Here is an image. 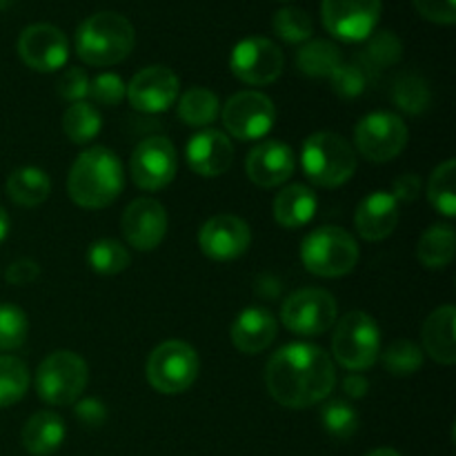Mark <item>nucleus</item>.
Wrapping results in <instances>:
<instances>
[{
	"label": "nucleus",
	"mask_w": 456,
	"mask_h": 456,
	"mask_svg": "<svg viewBox=\"0 0 456 456\" xmlns=\"http://www.w3.org/2000/svg\"><path fill=\"white\" fill-rule=\"evenodd\" d=\"M285 58L279 45L263 36H249L243 38L230 56V69L240 83L252 87H265L272 85L283 74Z\"/></svg>",
	"instance_id": "9d476101"
},
{
	"label": "nucleus",
	"mask_w": 456,
	"mask_h": 456,
	"mask_svg": "<svg viewBox=\"0 0 456 456\" xmlns=\"http://www.w3.org/2000/svg\"><path fill=\"white\" fill-rule=\"evenodd\" d=\"M392 101L408 114H421L430 105V89L423 78L414 74H403L392 87Z\"/></svg>",
	"instance_id": "c9c22d12"
},
{
	"label": "nucleus",
	"mask_w": 456,
	"mask_h": 456,
	"mask_svg": "<svg viewBox=\"0 0 456 456\" xmlns=\"http://www.w3.org/2000/svg\"><path fill=\"white\" fill-rule=\"evenodd\" d=\"M297 160L294 151L281 141H263L261 145L254 147L245 160V172L249 181L258 187H279L294 174Z\"/></svg>",
	"instance_id": "aec40b11"
},
{
	"label": "nucleus",
	"mask_w": 456,
	"mask_h": 456,
	"mask_svg": "<svg viewBox=\"0 0 456 456\" xmlns=\"http://www.w3.org/2000/svg\"><path fill=\"white\" fill-rule=\"evenodd\" d=\"M178 76L169 67L151 65L138 71L127 85L129 105L142 114L167 111L178 98Z\"/></svg>",
	"instance_id": "dca6fc26"
},
{
	"label": "nucleus",
	"mask_w": 456,
	"mask_h": 456,
	"mask_svg": "<svg viewBox=\"0 0 456 456\" xmlns=\"http://www.w3.org/2000/svg\"><path fill=\"white\" fill-rule=\"evenodd\" d=\"M221 102L205 87H190L178 101V118L190 127H208L218 118Z\"/></svg>",
	"instance_id": "c756f323"
},
{
	"label": "nucleus",
	"mask_w": 456,
	"mask_h": 456,
	"mask_svg": "<svg viewBox=\"0 0 456 456\" xmlns=\"http://www.w3.org/2000/svg\"><path fill=\"white\" fill-rule=\"evenodd\" d=\"M123 165L107 147H89L74 160L67 178L69 199L78 208L101 209L114 203L123 191Z\"/></svg>",
	"instance_id": "f03ea898"
},
{
	"label": "nucleus",
	"mask_w": 456,
	"mask_h": 456,
	"mask_svg": "<svg viewBox=\"0 0 456 456\" xmlns=\"http://www.w3.org/2000/svg\"><path fill=\"white\" fill-rule=\"evenodd\" d=\"M454 248L456 236L452 225L439 223V225H432L423 232L421 240H419L417 256L421 265H426L428 270H444V267L452 263Z\"/></svg>",
	"instance_id": "bb28decb"
},
{
	"label": "nucleus",
	"mask_w": 456,
	"mask_h": 456,
	"mask_svg": "<svg viewBox=\"0 0 456 456\" xmlns=\"http://www.w3.org/2000/svg\"><path fill=\"white\" fill-rule=\"evenodd\" d=\"M185 159L194 174L203 178H216L232 167L234 145L227 134L218 129H203L190 138L185 147Z\"/></svg>",
	"instance_id": "6ab92c4d"
},
{
	"label": "nucleus",
	"mask_w": 456,
	"mask_h": 456,
	"mask_svg": "<svg viewBox=\"0 0 456 456\" xmlns=\"http://www.w3.org/2000/svg\"><path fill=\"white\" fill-rule=\"evenodd\" d=\"M454 323L456 310L452 305H444L432 312L421 328L423 350L441 365H452L456 361Z\"/></svg>",
	"instance_id": "5701e85b"
},
{
	"label": "nucleus",
	"mask_w": 456,
	"mask_h": 456,
	"mask_svg": "<svg viewBox=\"0 0 456 456\" xmlns=\"http://www.w3.org/2000/svg\"><path fill=\"white\" fill-rule=\"evenodd\" d=\"M401 52H403L401 40L396 38L392 31H381V34H377L370 40L365 56H368V61L374 62L377 67H390L399 61Z\"/></svg>",
	"instance_id": "a19ab883"
},
{
	"label": "nucleus",
	"mask_w": 456,
	"mask_h": 456,
	"mask_svg": "<svg viewBox=\"0 0 456 456\" xmlns=\"http://www.w3.org/2000/svg\"><path fill=\"white\" fill-rule=\"evenodd\" d=\"M102 129V118L101 111L87 101L71 102L69 107L62 114V132L76 145H85V142H92L94 138L101 134Z\"/></svg>",
	"instance_id": "c85d7f7f"
},
{
	"label": "nucleus",
	"mask_w": 456,
	"mask_h": 456,
	"mask_svg": "<svg viewBox=\"0 0 456 456\" xmlns=\"http://www.w3.org/2000/svg\"><path fill=\"white\" fill-rule=\"evenodd\" d=\"M265 386L279 405L305 410L323 403L332 395L337 370L323 347L312 343H289L267 363Z\"/></svg>",
	"instance_id": "f257e3e1"
},
{
	"label": "nucleus",
	"mask_w": 456,
	"mask_h": 456,
	"mask_svg": "<svg viewBox=\"0 0 456 456\" xmlns=\"http://www.w3.org/2000/svg\"><path fill=\"white\" fill-rule=\"evenodd\" d=\"M176 150L165 136L145 138L132 151V178L141 190L156 191L167 187L176 176Z\"/></svg>",
	"instance_id": "4468645a"
},
{
	"label": "nucleus",
	"mask_w": 456,
	"mask_h": 456,
	"mask_svg": "<svg viewBox=\"0 0 456 456\" xmlns=\"http://www.w3.org/2000/svg\"><path fill=\"white\" fill-rule=\"evenodd\" d=\"M29 321L18 305L0 303V352H13L27 341Z\"/></svg>",
	"instance_id": "e433bc0d"
},
{
	"label": "nucleus",
	"mask_w": 456,
	"mask_h": 456,
	"mask_svg": "<svg viewBox=\"0 0 456 456\" xmlns=\"http://www.w3.org/2000/svg\"><path fill=\"white\" fill-rule=\"evenodd\" d=\"M319 200L307 185L294 183L281 190L274 199V221L285 230H298L314 218Z\"/></svg>",
	"instance_id": "b1692460"
},
{
	"label": "nucleus",
	"mask_w": 456,
	"mask_h": 456,
	"mask_svg": "<svg viewBox=\"0 0 456 456\" xmlns=\"http://www.w3.org/2000/svg\"><path fill=\"white\" fill-rule=\"evenodd\" d=\"M38 276H40V267H38V263L31 261V258H20V261L12 263V265L7 267V272H4V279H7V283L18 285V288L36 283V279H38Z\"/></svg>",
	"instance_id": "a18cd8bd"
},
{
	"label": "nucleus",
	"mask_w": 456,
	"mask_h": 456,
	"mask_svg": "<svg viewBox=\"0 0 456 456\" xmlns=\"http://www.w3.org/2000/svg\"><path fill=\"white\" fill-rule=\"evenodd\" d=\"M76 419L87 428H101L107 421V408L98 399H83L76 401Z\"/></svg>",
	"instance_id": "c03bdc74"
},
{
	"label": "nucleus",
	"mask_w": 456,
	"mask_h": 456,
	"mask_svg": "<svg viewBox=\"0 0 456 456\" xmlns=\"http://www.w3.org/2000/svg\"><path fill=\"white\" fill-rule=\"evenodd\" d=\"M127 96V85L116 74H101L89 80V98L102 107H116Z\"/></svg>",
	"instance_id": "58836bf2"
},
{
	"label": "nucleus",
	"mask_w": 456,
	"mask_h": 456,
	"mask_svg": "<svg viewBox=\"0 0 456 456\" xmlns=\"http://www.w3.org/2000/svg\"><path fill=\"white\" fill-rule=\"evenodd\" d=\"M383 365L395 377H410V374L421 370L423 352L417 343L401 338V341H395L387 347L386 354H383Z\"/></svg>",
	"instance_id": "4c0bfd02"
},
{
	"label": "nucleus",
	"mask_w": 456,
	"mask_h": 456,
	"mask_svg": "<svg viewBox=\"0 0 456 456\" xmlns=\"http://www.w3.org/2000/svg\"><path fill=\"white\" fill-rule=\"evenodd\" d=\"M281 321L298 337H321L337 323V301L325 289H298L281 307Z\"/></svg>",
	"instance_id": "1a4fd4ad"
},
{
	"label": "nucleus",
	"mask_w": 456,
	"mask_h": 456,
	"mask_svg": "<svg viewBox=\"0 0 456 456\" xmlns=\"http://www.w3.org/2000/svg\"><path fill=\"white\" fill-rule=\"evenodd\" d=\"M381 0H323V27L343 43L368 40L381 20Z\"/></svg>",
	"instance_id": "9b49d317"
},
{
	"label": "nucleus",
	"mask_w": 456,
	"mask_h": 456,
	"mask_svg": "<svg viewBox=\"0 0 456 456\" xmlns=\"http://www.w3.org/2000/svg\"><path fill=\"white\" fill-rule=\"evenodd\" d=\"M354 142L361 156L372 163H387L396 159L408 145V127L390 111H372L363 116L354 129Z\"/></svg>",
	"instance_id": "f8f14e48"
},
{
	"label": "nucleus",
	"mask_w": 456,
	"mask_h": 456,
	"mask_svg": "<svg viewBox=\"0 0 456 456\" xmlns=\"http://www.w3.org/2000/svg\"><path fill=\"white\" fill-rule=\"evenodd\" d=\"M370 383L363 374L350 372L346 379H343V392H346L350 399H361V396L368 395Z\"/></svg>",
	"instance_id": "de8ad7c7"
},
{
	"label": "nucleus",
	"mask_w": 456,
	"mask_h": 456,
	"mask_svg": "<svg viewBox=\"0 0 456 456\" xmlns=\"http://www.w3.org/2000/svg\"><path fill=\"white\" fill-rule=\"evenodd\" d=\"M321 423L325 432L338 441H347L359 430V414L347 401L332 399L321 408Z\"/></svg>",
	"instance_id": "72a5a7b5"
},
{
	"label": "nucleus",
	"mask_w": 456,
	"mask_h": 456,
	"mask_svg": "<svg viewBox=\"0 0 456 456\" xmlns=\"http://www.w3.org/2000/svg\"><path fill=\"white\" fill-rule=\"evenodd\" d=\"M303 172L314 185L338 187L356 172L354 147L334 132H316L305 138L301 150Z\"/></svg>",
	"instance_id": "20e7f679"
},
{
	"label": "nucleus",
	"mask_w": 456,
	"mask_h": 456,
	"mask_svg": "<svg viewBox=\"0 0 456 456\" xmlns=\"http://www.w3.org/2000/svg\"><path fill=\"white\" fill-rule=\"evenodd\" d=\"M134 45V25L116 12L94 13L76 31V53L92 67L118 65L132 53Z\"/></svg>",
	"instance_id": "7ed1b4c3"
},
{
	"label": "nucleus",
	"mask_w": 456,
	"mask_h": 456,
	"mask_svg": "<svg viewBox=\"0 0 456 456\" xmlns=\"http://www.w3.org/2000/svg\"><path fill=\"white\" fill-rule=\"evenodd\" d=\"M330 80H332V89L341 98H356L368 87V74L359 65H338Z\"/></svg>",
	"instance_id": "ea45409f"
},
{
	"label": "nucleus",
	"mask_w": 456,
	"mask_h": 456,
	"mask_svg": "<svg viewBox=\"0 0 456 456\" xmlns=\"http://www.w3.org/2000/svg\"><path fill=\"white\" fill-rule=\"evenodd\" d=\"M4 190H7V196L13 203L22 205V208H36V205L45 203L49 199L52 181H49L43 169L20 167L9 174Z\"/></svg>",
	"instance_id": "a878e982"
},
{
	"label": "nucleus",
	"mask_w": 456,
	"mask_h": 456,
	"mask_svg": "<svg viewBox=\"0 0 456 456\" xmlns=\"http://www.w3.org/2000/svg\"><path fill=\"white\" fill-rule=\"evenodd\" d=\"M18 56L29 69L40 74L58 71L69 58V43L56 25L36 22L18 36Z\"/></svg>",
	"instance_id": "2eb2a0df"
},
{
	"label": "nucleus",
	"mask_w": 456,
	"mask_h": 456,
	"mask_svg": "<svg viewBox=\"0 0 456 456\" xmlns=\"http://www.w3.org/2000/svg\"><path fill=\"white\" fill-rule=\"evenodd\" d=\"M123 236L138 252H151L167 234V212L156 199L142 196L132 200L123 212Z\"/></svg>",
	"instance_id": "a211bd4d"
},
{
	"label": "nucleus",
	"mask_w": 456,
	"mask_h": 456,
	"mask_svg": "<svg viewBox=\"0 0 456 456\" xmlns=\"http://www.w3.org/2000/svg\"><path fill=\"white\" fill-rule=\"evenodd\" d=\"M343 65L341 49L330 40H307L297 53V67L312 78H330Z\"/></svg>",
	"instance_id": "cd10ccee"
},
{
	"label": "nucleus",
	"mask_w": 456,
	"mask_h": 456,
	"mask_svg": "<svg viewBox=\"0 0 456 456\" xmlns=\"http://www.w3.org/2000/svg\"><path fill=\"white\" fill-rule=\"evenodd\" d=\"M332 334V354L350 372H361L377 363L381 354V334L365 312H347L338 319Z\"/></svg>",
	"instance_id": "423d86ee"
},
{
	"label": "nucleus",
	"mask_w": 456,
	"mask_h": 456,
	"mask_svg": "<svg viewBox=\"0 0 456 456\" xmlns=\"http://www.w3.org/2000/svg\"><path fill=\"white\" fill-rule=\"evenodd\" d=\"M274 102L256 89L234 94L223 107V123L236 141H258L274 127Z\"/></svg>",
	"instance_id": "ddd939ff"
},
{
	"label": "nucleus",
	"mask_w": 456,
	"mask_h": 456,
	"mask_svg": "<svg viewBox=\"0 0 456 456\" xmlns=\"http://www.w3.org/2000/svg\"><path fill=\"white\" fill-rule=\"evenodd\" d=\"M65 423L52 410L36 412L22 428V448L31 456H49L56 452L65 441Z\"/></svg>",
	"instance_id": "393cba45"
},
{
	"label": "nucleus",
	"mask_w": 456,
	"mask_h": 456,
	"mask_svg": "<svg viewBox=\"0 0 456 456\" xmlns=\"http://www.w3.org/2000/svg\"><path fill=\"white\" fill-rule=\"evenodd\" d=\"M301 261L310 274L338 279L356 267L359 245L354 236L341 227H319L303 239Z\"/></svg>",
	"instance_id": "39448f33"
},
{
	"label": "nucleus",
	"mask_w": 456,
	"mask_h": 456,
	"mask_svg": "<svg viewBox=\"0 0 456 456\" xmlns=\"http://www.w3.org/2000/svg\"><path fill=\"white\" fill-rule=\"evenodd\" d=\"M396 223H399V203L390 191H372L356 208V232L370 243L387 239L395 232Z\"/></svg>",
	"instance_id": "412c9836"
},
{
	"label": "nucleus",
	"mask_w": 456,
	"mask_h": 456,
	"mask_svg": "<svg viewBox=\"0 0 456 456\" xmlns=\"http://www.w3.org/2000/svg\"><path fill=\"white\" fill-rule=\"evenodd\" d=\"M249 243V225L234 214H216L199 232L200 252L212 261H234L248 252Z\"/></svg>",
	"instance_id": "f3484780"
},
{
	"label": "nucleus",
	"mask_w": 456,
	"mask_h": 456,
	"mask_svg": "<svg viewBox=\"0 0 456 456\" xmlns=\"http://www.w3.org/2000/svg\"><path fill=\"white\" fill-rule=\"evenodd\" d=\"M390 194L395 196L396 203H399V200L412 203V200L421 194V178H419L417 174H403V176H399L395 181Z\"/></svg>",
	"instance_id": "49530a36"
},
{
	"label": "nucleus",
	"mask_w": 456,
	"mask_h": 456,
	"mask_svg": "<svg viewBox=\"0 0 456 456\" xmlns=\"http://www.w3.org/2000/svg\"><path fill=\"white\" fill-rule=\"evenodd\" d=\"M58 96L69 102H80L89 96V76L80 67H71L58 80Z\"/></svg>",
	"instance_id": "79ce46f5"
},
{
	"label": "nucleus",
	"mask_w": 456,
	"mask_h": 456,
	"mask_svg": "<svg viewBox=\"0 0 456 456\" xmlns=\"http://www.w3.org/2000/svg\"><path fill=\"white\" fill-rule=\"evenodd\" d=\"M87 363L71 350L49 354L36 370V392L49 405H74L87 387Z\"/></svg>",
	"instance_id": "0eeeda50"
},
{
	"label": "nucleus",
	"mask_w": 456,
	"mask_h": 456,
	"mask_svg": "<svg viewBox=\"0 0 456 456\" xmlns=\"http://www.w3.org/2000/svg\"><path fill=\"white\" fill-rule=\"evenodd\" d=\"M7 234H9V214L4 212V208L0 205V243L7 239Z\"/></svg>",
	"instance_id": "09e8293b"
},
{
	"label": "nucleus",
	"mask_w": 456,
	"mask_h": 456,
	"mask_svg": "<svg viewBox=\"0 0 456 456\" xmlns=\"http://www.w3.org/2000/svg\"><path fill=\"white\" fill-rule=\"evenodd\" d=\"M272 27H274V34L289 45L307 43V40L312 38V34H314L312 18L307 16V12H303V9L298 7L279 9V12L274 13Z\"/></svg>",
	"instance_id": "f704fd0d"
},
{
	"label": "nucleus",
	"mask_w": 456,
	"mask_h": 456,
	"mask_svg": "<svg viewBox=\"0 0 456 456\" xmlns=\"http://www.w3.org/2000/svg\"><path fill=\"white\" fill-rule=\"evenodd\" d=\"M29 390L27 365L16 356H0V410L18 403Z\"/></svg>",
	"instance_id": "473e14b6"
},
{
	"label": "nucleus",
	"mask_w": 456,
	"mask_h": 456,
	"mask_svg": "<svg viewBox=\"0 0 456 456\" xmlns=\"http://www.w3.org/2000/svg\"><path fill=\"white\" fill-rule=\"evenodd\" d=\"M276 328L279 325L272 312L265 307H248L232 325V343L243 354H258L274 343Z\"/></svg>",
	"instance_id": "4be33fe9"
},
{
	"label": "nucleus",
	"mask_w": 456,
	"mask_h": 456,
	"mask_svg": "<svg viewBox=\"0 0 456 456\" xmlns=\"http://www.w3.org/2000/svg\"><path fill=\"white\" fill-rule=\"evenodd\" d=\"M200 361L185 341H165L147 359V381L160 395H183L194 386Z\"/></svg>",
	"instance_id": "6e6552de"
},
{
	"label": "nucleus",
	"mask_w": 456,
	"mask_h": 456,
	"mask_svg": "<svg viewBox=\"0 0 456 456\" xmlns=\"http://www.w3.org/2000/svg\"><path fill=\"white\" fill-rule=\"evenodd\" d=\"M414 7L426 20L436 25H454L456 20L454 0H414Z\"/></svg>",
	"instance_id": "37998d69"
},
{
	"label": "nucleus",
	"mask_w": 456,
	"mask_h": 456,
	"mask_svg": "<svg viewBox=\"0 0 456 456\" xmlns=\"http://www.w3.org/2000/svg\"><path fill=\"white\" fill-rule=\"evenodd\" d=\"M428 199L444 216H456V163L452 159L441 163L428 181Z\"/></svg>",
	"instance_id": "7c9ffc66"
},
{
	"label": "nucleus",
	"mask_w": 456,
	"mask_h": 456,
	"mask_svg": "<svg viewBox=\"0 0 456 456\" xmlns=\"http://www.w3.org/2000/svg\"><path fill=\"white\" fill-rule=\"evenodd\" d=\"M365 456H401V454L392 448H379V450H372V452Z\"/></svg>",
	"instance_id": "8fccbe9b"
},
{
	"label": "nucleus",
	"mask_w": 456,
	"mask_h": 456,
	"mask_svg": "<svg viewBox=\"0 0 456 456\" xmlns=\"http://www.w3.org/2000/svg\"><path fill=\"white\" fill-rule=\"evenodd\" d=\"M87 263L96 274L114 276L127 270L129 263H132V254L118 240L101 239L89 245Z\"/></svg>",
	"instance_id": "2f4dec72"
}]
</instances>
